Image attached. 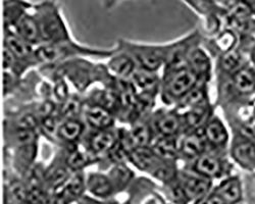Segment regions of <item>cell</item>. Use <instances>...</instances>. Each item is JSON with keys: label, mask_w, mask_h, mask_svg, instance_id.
<instances>
[{"label": "cell", "mask_w": 255, "mask_h": 204, "mask_svg": "<svg viewBox=\"0 0 255 204\" xmlns=\"http://www.w3.org/2000/svg\"><path fill=\"white\" fill-rule=\"evenodd\" d=\"M114 49H99L82 45L73 39L36 46V57L40 67H54L79 57H111Z\"/></svg>", "instance_id": "cell-1"}, {"label": "cell", "mask_w": 255, "mask_h": 204, "mask_svg": "<svg viewBox=\"0 0 255 204\" xmlns=\"http://www.w3.org/2000/svg\"><path fill=\"white\" fill-rule=\"evenodd\" d=\"M29 190L22 177L5 171L4 179V202L11 203H28Z\"/></svg>", "instance_id": "cell-24"}, {"label": "cell", "mask_w": 255, "mask_h": 204, "mask_svg": "<svg viewBox=\"0 0 255 204\" xmlns=\"http://www.w3.org/2000/svg\"><path fill=\"white\" fill-rule=\"evenodd\" d=\"M22 77L17 76L16 74L4 71L3 72V95L7 97L8 95L12 94L14 91L18 89V87L22 84Z\"/></svg>", "instance_id": "cell-35"}, {"label": "cell", "mask_w": 255, "mask_h": 204, "mask_svg": "<svg viewBox=\"0 0 255 204\" xmlns=\"http://www.w3.org/2000/svg\"><path fill=\"white\" fill-rule=\"evenodd\" d=\"M223 203H239L244 198V187L241 177L238 174H231L219 181L212 187Z\"/></svg>", "instance_id": "cell-18"}, {"label": "cell", "mask_w": 255, "mask_h": 204, "mask_svg": "<svg viewBox=\"0 0 255 204\" xmlns=\"http://www.w3.org/2000/svg\"><path fill=\"white\" fill-rule=\"evenodd\" d=\"M103 1H104V2H106V3H108L109 5H111V6H112V4H113V3L117 2V1H120V0H103Z\"/></svg>", "instance_id": "cell-36"}, {"label": "cell", "mask_w": 255, "mask_h": 204, "mask_svg": "<svg viewBox=\"0 0 255 204\" xmlns=\"http://www.w3.org/2000/svg\"><path fill=\"white\" fill-rule=\"evenodd\" d=\"M235 90L240 96L250 97L255 95V68L244 66L231 75Z\"/></svg>", "instance_id": "cell-29"}, {"label": "cell", "mask_w": 255, "mask_h": 204, "mask_svg": "<svg viewBox=\"0 0 255 204\" xmlns=\"http://www.w3.org/2000/svg\"><path fill=\"white\" fill-rule=\"evenodd\" d=\"M4 47L15 57L18 64V75L23 77L32 68L39 67L36 47L17 36L11 30H4Z\"/></svg>", "instance_id": "cell-7"}, {"label": "cell", "mask_w": 255, "mask_h": 204, "mask_svg": "<svg viewBox=\"0 0 255 204\" xmlns=\"http://www.w3.org/2000/svg\"><path fill=\"white\" fill-rule=\"evenodd\" d=\"M105 66L112 76L122 80H130L139 68L132 55L118 47Z\"/></svg>", "instance_id": "cell-19"}, {"label": "cell", "mask_w": 255, "mask_h": 204, "mask_svg": "<svg viewBox=\"0 0 255 204\" xmlns=\"http://www.w3.org/2000/svg\"><path fill=\"white\" fill-rule=\"evenodd\" d=\"M209 88L206 82H198V83L189 91V93L175 106L179 111L192 108L198 105L209 103Z\"/></svg>", "instance_id": "cell-30"}, {"label": "cell", "mask_w": 255, "mask_h": 204, "mask_svg": "<svg viewBox=\"0 0 255 204\" xmlns=\"http://www.w3.org/2000/svg\"><path fill=\"white\" fill-rule=\"evenodd\" d=\"M162 157H160L150 146L136 147L128 157V162L137 171L151 175Z\"/></svg>", "instance_id": "cell-22"}, {"label": "cell", "mask_w": 255, "mask_h": 204, "mask_svg": "<svg viewBox=\"0 0 255 204\" xmlns=\"http://www.w3.org/2000/svg\"><path fill=\"white\" fill-rule=\"evenodd\" d=\"M184 122V133L201 130L211 114L215 112V106L211 102L192 108L180 111Z\"/></svg>", "instance_id": "cell-27"}, {"label": "cell", "mask_w": 255, "mask_h": 204, "mask_svg": "<svg viewBox=\"0 0 255 204\" xmlns=\"http://www.w3.org/2000/svg\"><path fill=\"white\" fill-rule=\"evenodd\" d=\"M174 44L175 41L166 44H145L119 40L117 47L132 55L139 68L159 72L165 66Z\"/></svg>", "instance_id": "cell-4"}, {"label": "cell", "mask_w": 255, "mask_h": 204, "mask_svg": "<svg viewBox=\"0 0 255 204\" xmlns=\"http://www.w3.org/2000/svg\"><path fill=\"white\" fill-rule=\"evenodd\" d=\"M39 142L20 145L13 148H5L6 161H9L10 172L23 177L30 168L37 162Z\"/></svg>", "instance_id": "cell-12"}, {"label": "cell", "mask_w": 255, "mask_h": 204, "mask_svg": "<svg viewBox=\"0 0 255 204\" xmlns=\"http://www.w3.org/2000/svg\"><path fill=\"white\" fill-rule=\"evenodd\" d=\"M130 81L137 93L152 94L159 97L161 75H159L158 72L138 68Z\"/></svg>", "instance_id": "cell-23"}, {"label": "cell", "mask_w": 255, "mask_h": 204, "mask_svg": "<svg viewBox=\"0 0 255 204\" xmlns=\"http://www.w3.org/2000/svg\"><path fill=\"white\" fill-rule=\"evenodd\" d=\"M87 193L100 202L116 201L117 196L112 180L106 171L87 172L86 174Z\"/></svg>", "instance_id": "cell-17"}, {"label": "cell", "mask_w": 255, "mask_h": 204, "mask_svg": "<svg viewBox=\"0 0 255 204\" xmlns=\"http://www.w3.org/2000/svg\"><path fill=\"white\" fill-rule=\"evenodd\" d=\"M179 180L188 203H202L215 185L214 181L182 167L179 173Z\"/></svg>", "instance_id": "cell-10"}, {"label": "cell", "mask_w": 255, "mask_h": 204, "mask_svg": "<svg viewBox=\"0 0 255 204\" xmlns=\"http://www.w3.org/2000/svg\"><path fill=\"white\" fill-rule=\"evenodd\" d=\"M199 81L188 66L162 70L159 98L163 105L176 106Z\"/></svg>", "instance_id": "cell-3"}, {"label": "cell", "mask_w": 255, "mask_h": 204, "mask_svg": "<svg viewBox=\"0 0 255 204\" xmlns=\"http://www.w3.org/2000/svg\"><path fill=\"white\" fill-rule=\"evenodd\" d=\"M133 169L134 168L129 162L124 161L116 163L109 170H106V173L109 174L112 180L117 195L127 192L132 185V183L136 179V174Z\"/></svg>", "instance_id": "cell-26"}, {"label": "cell", "mask_w": 255, "mask_h": 204, "mask_svg": "<svg viewBox=\"0 0 255 204\" xmlns=\"http://www.w3.org/2000/svg\"><path fill=\"white\" fill-rule=\"evenodd\" d=\"M239 42L238 36L236 32L233 29H225L220 31L214 40V46L218 48V50L222 53L228 52L237 48V44Z\"/></svg>", "instance_id": "cell-34"}, {"label": "cell", "mask_w": 255, "mask_h": 204, "mask_svg": "<svg viewBox=\"0 0 255 204\" xmlns=\"http://www.w3.org/2000/svg\"><path fill=\"white\" fill-rule=\"evenodd\" d=\"M73 172L70 170L63 158L61 149L55 153L52 160L45 167L44 184L45 188L50 192L58 191L69 180Z\"/></svg>", "instance_id": "cell-16"}, {"label": "cell", "mask_w": 255, "mask_h": 204, "mask_svg": "<svg viewBox=\"0 0 255 204\" xmlns=\"http://www.w3.org/2000/svg\"><path fill=\"white\" fill-rule=\"evenodd\" d=\"M180 136H156L151 147L162 158L179 160Z\"/></svg>", "instance_id": "cell-32"}, {"label": "cell", "mask_w": 255, "mask_h": 204, "mask_svg": "<svg viewBox=\"0 0 255 204\" xmlns=\"http://www.w3.org/2000/svg\"><path fill=\"white\" fill-rule=\"evenodd\" d=\"M88 130L83 117L60 119L56 134V145L60 148H71L79 145Z\"/></svg>", "instance_id": "cell-13"}, {"label": "cell", "mask_w": 255, "mask_h": 204, "mask_svg": "<svg viewBox=\"0 0 255 204\" xmlns=\"http://www.w3.org/2000/svg\"><path fill=\"white\" fill-rule=\"evenodd\" d=\"M82 117L91 130H105L116 127L117 115L100 104L85 100Z\"/></svg>", "instance_id": "cell-15"}, {"label": "cell", "mask_w": 255, "mask_h": 204, "mask_svg": "<svg viewBox=\"0 0 255 204\" xmlns=\"http://www.w3.org/2000/svg\"><path fill=\"white\" fill-rule=\"evenodd\" d=\"M235 163L232 161L229 153H220L208 150L192 162L182 168L192 171L211 181H219L234 172Z\"/></svg>", "instance_id": "cell-5"}, {"label": "cell", "mask_w": 255, "mask_h": 204, "mask_svg": "<svg viewBox=\"0 0 255 204\" xmlns=\"http://www.w3.org/2000/svg\"><path fill=\"white\" fill-rule=\"evenodd\" d=\"M229 156L241 170L255 174V139L238 131L232 130Z\"/></svg>", "instance_id": "cell-6"}, {"label": "cell", "mask_w": 255, "mask_h": 204, "mask_svg": "<svg viewBox=\"0 0 255 204\" xmlns=\"http://www.w3.org/2000/svg\"><path fill=\"white\" fill-rule=\"evenodd\" d=\"M33 5L27 0H3L4 30L11 29L20 17L32 9Z\"/></svg>", "instance_id": "cell-31"}, {"label": "cell", "mask_w": 255, "mask_h": 204, "mask_svg": "<svg viewBox=\"0 0 255 204\" xmlns=\"http://www.w3.org/2000/svg\"><path fill=\"white\" fill-rule=\"evenodd\" d=\"M187 66L192 71L200 82H206L209 83L212 77V59L208 51L201 46V44L196 45L189 53L187 59Z\"/></svg>", "instance_id": "cell-20"}, {"label": "cell", "mask_w": 255, "mask_h": 204, "mask_svg": "<svg viewBox=\"0 0 255 204\" xmlns=\"http://www.w3.org/2000/svg\"><path fill=\"white\" fill-rule=\"evenodd\" d=\"M85 105V97L80 93H72L71 96L59 104L60 119L70 117H82Z\"/></svg>", "instance_id": "cell-33"}, {"label": "cell", "mask_w": 255, "mask_h": 204, "mask_svg": "<svg viewBox=\"0 0 255 204\" xmlns=\"http://www.w3.org/2000/svg\"><path fill=\"white\" fill-rule=\"evenodd\" d=\"M150 119L156 136H181L184 133L182 113L175 106L154 109Z\"/></svg>", "instance_id": "cell-8"}, {"label": "cell", "mask_w": 255, "mask_h": 204, "mask_svg": "<svg viewBox=\"0 0 255 204\" xmlns=\"http://www.w3.org/2000/svg\"><path fill=\"white\" fill-rule=\"evenodd\" d=\"M63 154V158L70 168L74 172L86 171L89 167L98 165L100 159L84 148L81 144L71 148H60Z\"/></svg>", "instance_id": "cell-21"}, {"label": "cell", "mask_w": 255, "mask_h": 204, "mask_svg": "<svg viewBox=\"0 0 255 204\" xmlns=\"http://www.w3.org/2000/svg\"><path fill=\"white\" fill-rule=\"evenodd\" d=\"M119 135L120 128L117 126L105 130L88 129L80 144L101 159L115 147Z\"/></svg>", "instance_id": "cell-9"}, {"label": "cell", "mask_w": 255, "mask_h": 204, "mask_svg": "<svg viewBox=\"0 0 255 204\" xmlns=\"http://www.w3.org/2000/svg\"><path fill=\"white\" fill-rule=\"evenodd\" d=\"M150 115L140 117L128 126L130 136L136 147L150 146L156 138L155 131L151 124Z\"/></svg>", "instance_id": "cell-28"}, {"label": "cell", "mask_w": 255, "mask_h": 204, "mask_svg": "<svg viewBox=\"0 0 255 204\" xmlns=\"http://www.w3.org/2000/svg\"><path fill=\"white\" fill-rule=\"evenodd\" d=\"M9 30L35 47L42 43L39 26L32 9L20 17L16 24Z\"/></svg>", "instance_id": "cell-25"}, {"label": "cell", "mask_w": 255, "mask_h": 204, "mask_svg": "<svg viewBox=\"0 0 255 204\" xmlns=\"http://www.w3.org/2000/svg\"><path fill=\"white\" fill-rule=\"evenodd\" d=\"M208 150L209 146L203 135L202 129L186 132L180 136L179 161L183 162V166L192 162Z\"/></svg>", "instance_id": "cell-14"}, {"label": "cell", "mask_w": 255, "mask_h": 204, "mask_svg": "<svg viewBox=\"0 0 255 204\" xmlns=\"http://www.w3.org/2000/svg\"><path fill=\"white\" fill-rule=\"evenodd\" d=\"M202 131L209 146V150L220 153H229L232 135L220 115L216 112L212 113L202 128Z\"/></svg>", "instance_id": "cell-11"}, {"label": "cell", "mask_w": 255, "mask_h": 204, "mask_svg": "<svg viewBox=\"0 0 255 204\" xmlns=\"http://www.w3.org/2000/svg\"><path fill=\"white\" fill-rule=\"evenodd\" d=\"M32 10L39 26L42 43H55L73 39L56 0H42L33 5Z\"/></svg>", "instance_id": "cell-2"}]
</instances>
